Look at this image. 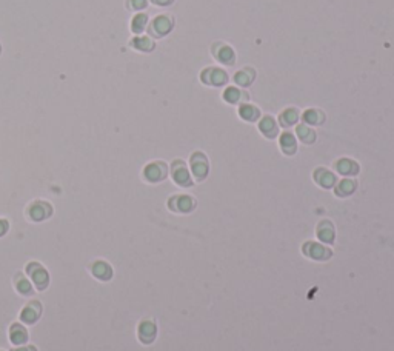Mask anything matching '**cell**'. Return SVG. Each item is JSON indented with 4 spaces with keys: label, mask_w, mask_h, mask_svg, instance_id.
Masks as SVG:
<instances>
[{
    "label": "cell",
    "mask_w": 394,
    "mask_h": 351,
    "mask_svg": "<svg viewBox=\"0 0 394 351\" xmlns=\"http://www.w3.org/2000/svg\"><path fill=\"white\" fill-rule=\"evenodd\" d=\"M27 276L31 279V282L36 285L39 291H43L50 285V274L48 271L39 264V262H31L27 265Z\"/></svg>",
    "instance_id": "6da1fadb"
},
{
    "label": "cell",
    "mask_w": 394,
    "mask_h": 351,
    "mask_svg": "<svg viewBox=\"0 0 394 351\" xmlns=\"http://www.w3.org/2000/svg\"><path fill=\"white\" fill-rule=\"evenodd\" d=\"M40 314H42V305L37 300H31L22 310L20 320L28 323V325H31V323H34V322H37L40 319Z\"/></svg>",
    "instance_id": "7a4b0ae2"
},
{
    "label": "cell",
    "mask_w": 394,
    "mask_h": 351,
    "mask_svg": "<svg viewBox=\"0 0 394 351\" xmlns=\"http://www.w3.org/2000/svg\"><path fill=\"white\" fill-rule=\"evenodd\" d=\"M51 213H53V208L47 202H34L28 208V216L36 222H42V221L48 219L51 216Z\"/></svg>",
    "instance_id": "3957f363"
},
{
    "label": "cell",
    "mask_w": 394,
    "mask_h": 351,
    "mask_svg": "<svg viewBox=\"0 0 394 351\" xmlns=\"http://www.w3.org/2000/svg\"><path fill=\"white\" fill-rule=\"evenodd\" d=\"M10 340L13 345H25V342L28 340V331L24 325L20 323H13L10 328Z\"/></svg>",
    "instance_id": "277c9868"
},
{
    "label": "cell",
    "mask_w": 394,
    "mask_h": 351,
    "mask_svg": "<svg viewBox=\"0 0 394 351\" xmlns=\"http://www.w3.org/2000/svg\"><path fill=\"white\" fill-rule=\"evenodd\" d=\"M91 273L94 274V277H97V279H100V280H110L111 276H113L111 267H110L106 262H103V260L94 262L93 267H91Z\"/></svg>",
    "instance_id": "5b68a950"
},
{
    "label": "cell",
    "mask_w": 394,
    "mask_h": 351,
    "mask_svg": "<svg viewBox=\"0 0 394 351\" xmlns=\"http://www.w3.org/2000/svg\"><path fill=\"white\" fill-rule=\"evenodd\" d=\"M154 336H156V326H154V323H151V322H142L140 326H139V337H140V340H142L143 343H149V342H152Z\"/></svg>",
    "instance_id": "8992f818"
},
{
    "label": "cell",
    "mask_w": 394,
    "mask_h": 351,
    "mask_svg": "<svg viewBox=\"0 0 394 351\" xmlns=\"http://www.w3.org/2000/svg\"><path fill=\"white\" fill-rule=\"evenodd\" d=\"M145 175H146V179H148V181H152V182L160 181V179L163 178V175H165V168H163V165H162V163H152V165L146 166V169H145Z\"/></svg>",
    "instance_id": "52a82bcc"
},
{
    "label": "cell",
    "mask_w": 394,
    "mask_h": 351,
    "mask_svg": "<svg viewBox=\"0 0 394 351\" xmlns=\"http://www.w3.org/2000/svg\"><path fill=\"white\" fill-rule=\"evenodd\" d=\"M14 285H16V288H17V291H19L20 294L28 296V294L33 293V285H31V282H30L22 273H17V274H16V277H14Z\"/></svg>",
    "instance_id": "ba28073f"
},
{
    "label": "cell",
    "mask_w": 394,
    "mask_h": 351,
    "mask_svg": "<svg viewBox=\"0 0 394 351\" xmlns=\"http://www.w3.org/2000/svg\"><path fill=\"white\" fill-rule=\"evenodd\" d=\"M152 27H154V30H156L157 34H165V33L171 28V24H169V20H168L166 17H157V19L154 20Z\"/></svg>",
    "instance_id": "9c48e42d"
},
{
    "label": "cell",
    "mask_w": 394,
    "mask_h": 351,
    "mask_svg": "<svg viewBox=\"0 0 394 351\" xmlns=\"http://www.w3.org/2000/svg\"><path fill=\"white\" fill-rule=\"evenodd\" d=\"M145 24H146V16H145V14L136 16L134 20H133V31H134V33H140V31L145 28Z\"/></svg>",
    "instance_id": "30bf717a"
},
{
    "label": "cell",
    "mask_w": 394,
    "mask_h": 351,
    "mask_svg": "<svg viewBox=\"0 0 394 351\" xmlns=\"http://www.w3.org/2000/svg\"><path fill=\"white\" fill-rule=\"evenodd\" d=\"M134 45H136V48H139V50H151V48H152V42H151L148 37H137V39L134 40Z\"/></svg>",
    "instance_id": "8fae6325"
},
{
    "label": "cell",
    "mask_w": 394,
    "mask_h": 351,
    "mask_svg": "<svg viewBox=\"0 0 394 351\" xmlns=\"http://www.w3.org/2000/svg\"><path fill=\"white\" fill-rule=\"evenodd\" d=\"M8 228H10L8 222H7L5 219H0V237H2L4 234H7Z\"/></svg>",
    "instance_id": "7c38bea8"
},
{
    "label": "cell",
    "mask_w": 394,
    "mask_h": 351,
    "mask_svg": "<svg viewBox=\"0 0 394 351\" xmlns=\"http://www.w3.org/2000/svg\"><path fill=\"white\" fill-rule=\"evenodd\" d=\"M13 351H37L36 349V346H33V345H20L19 348H16V349H13Z\"/></svg>",
    "instance_id": "4fadbf2b"
},
{
    "label": "cell",
    "mask_w": 394,
    "mask_h": 351,
    "mask_svg": "<svg viewBox=\"0 0 394 351\" xmlns=\"http://www.w3.org/2000/svg\"><path fill=\"white\" fill-rule=\"evenodd\" d=\"M133 7H134L136 10L143 8V7H145V0H133Z\"/></svg>",
    "instance_id": "5bb4252c"
},
{
    "label": "cell",
    "mask_w": 394,
    "mask_h": 351,
    "mask_svg": "<svg viewBox=\"0 0 394 351\" xmlns=\"http://www.w3.org/2000/svg\"><path fill=\"white\" fill-rule=\"evenodd\" d=\"M152 2H156L157 5H166L169 0H152Z\"/></svg>",
    "instance_id": "9a60e30c"
},
{
    "label": "cell",
    "mask_w": 394,
    "mask_h": 351,
    "mask_svg": "<svg viewBox=\"0 0 394 351\" xmlns=\"http://www.w3.org/2000/svg\"><path fill=\"white\" fill-rule=\"evenodd\" d=\"M0 351H2V349H0Z\"/></svg>",
    "instance_id": "2e32d148"
}]
</instances>
